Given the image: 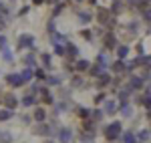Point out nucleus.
<instances>
[{
  "label": "nucleus",
  "mask_w": 151,
  "mask_h": 143,
  "mask_svg": "<svg viewBox=\"0 0 151 143\" xmlns=\"http://www.w3.org/2000/svg\"><path fill=\"white\" fill-rule=\"evenodd\" d=\"M121 133H123V125H121V121H113L111 125L105 127V137H107L109 141H115Z\"/></svg>",
  "instance_id": "obj_1"
},
{
  "label": "nucleus",
  "mask_w": 151,
  "mask_h": 143,
  "mask_svg": "<svg viewBox=\"0 0 151 143\" xmlns=\"http://www.w3.org/2000/svg\"><path fill=\"white\" fill-rule=\"evenodd\" d=\"M121 115H123V117H131V115H133L131 107H129V105H121Z\"/></svg>",
  "instance_id": "obj_22"
},
{
  "label": "nucleus",
  "mask_w": 151,
  "mask_h": 143,
  "mask_svg": "<svg viewBox=\"0 0 151 143\" xmlns=\"http://www.w3.org/2000/svg\"><path fill=\"white\" fill-rule=\"evenodd\" d=\"M63 8H65L63 4H57V8H55V12H52V16H57V14H58L60 10H63Z\"/></svg>",
  "instance_id": "obj_33"
},
{
  "label": "nucleus",
  "mask_w": 151,
  "mask_h": 143,
  "mask_svg": "<svg viewBox=\"0 0 151 143\" xmlns=\"http://www.w3.org/2000/svg\"><path fill=\"white\" fill-rule=\"evenodd\" d=\"M55 55H58V57H67V47L57 45V47H55Z\"/></svg>",
  "instance_id": "obj_21"
},
{
  "label": "nucleus",
  "mask_w": 151,
  "mask_h": 143,
  "mask_svg": "<svg viewBox=\"0 0 151 143\" xmlns=\"http://www.w3.org/2000/svg\"><path fill=\"white\" fill-rule=\"evenodd\" d=\"M125 69H127V65H125L123 60H119V59H117V63L111 65V71H115V73H123Z\"/></svg>",
  "instance_id": "obj_10"
},
{
  "label": "nucleus",
  "mask_w": 151,
  "mask_h": 143,
  "mask_svg": "<svg viewBox=\"0 0 151 143\" xmlns=\"http://www.w3.org/2000/svg\"><path fill=\"white\" fill-rule=\"evenodd\" d=\"M32 42H35V36L22 34L20 38H18V48H30V47H32Z\"/></svg>",
  "instance_id": "obj_3"
},
{
  "label": "nucleus",
  "mask_w": 151,
  "mask_h": 143,
  "mask_svg": "<svg viewBox=\"0 0 151 143\" xmlns=\"http://www.w3.org/2000/svg\"><path fill=\"white\" fill-rule=\"evenodd\" d=\"M32 2H35V4H42L45 0H32Z\"/></svg>",
  "instance_id": "obj_34"
},
{
  "label": "nucleus",
  "mask_w": 151,
  "mask_h": 143,
  "mask_svg": "<svg viewBox=\"0 0 151 143\" xmlns=\"http://www.w3.org/2000/svg\"><path fill=\"white\" fill-rule=\"evenodd\" d=\"M89 2H91V4H95V2H97V0H89Z\"/></svg>",
  "instance_id": "obj_35"
},
{
  "label": "nucleus",
  "mask_w": 151,
  "mask_h": 143,
  "mask_svg": "<svg viewBox=\"0 0 151 143\" xmlns=\"http://www.w3.org/2000/svg\"><path fill=\"white\" fill-rule=\"evenodd\" d=\"M40 95H42V101H45V103H47V105H52V103H55V99H52V95H50V93H48L47 89H45V91H42V93H40Z\"/></svg>",
  "instance_id": "obj_18"
},
{
  "label": "nucleus",
  "mask_w": 151,
  "mask_h": 143,
  "mask_svg": "<svg viewBox=\"0 0 151 143\" xmlns=\"http://www.w3.org/2000/svg\"><path fill=\"white\" fill-rule=\"evenodd\" d=\"M36 133H40V135H45V133H50V127H48V125H40V127H38V129H36Z\"/></svg>",
  "instance_id": "obj_26"
},
{
  "label": "nucleus",
  "mask_w": 151,
  "mask_h": 143,
  "mask_svg": "<svg viewBox=\"0 0 151 143\" xmlns=\"http://www.w3.org/2000/svg\"><path fill=\"white\" fill-rule=\"evenodd\" d=\"M91 20H93L91 12H81V14H79V22H81V24H89Z\"/></svg>",
  "instance_id": "obj_13"
},
{
  "label": "nucleus",
  "mask_w": 151,
  "mask_h": 143,
  "mask_svg": "<svg viewBox=\"0 0 151 143\" xmlns=\"http://www.w3.org/2000/svg\"><path fill=\"white\" fill-rule=\"evenodd\" d=\"M35 103H36V95H35V93H28V95L22 99V105H24V107H30V105H35Z\"/></svg>",
  "instance_id": "obj_11"
},
{
  "label": "nucleus",
  "mask_w": 151,
  "mask_h": 143,
  "mask_svg": "<svg viewBox=\"0 0 151 143\" xmlns=\"http://www.w3.org/2000/svg\"><path fill=\"white\" fill-rule=\"evenodd\" d=\"M4 48H6V36L0 34V50H4Z\"/></svg>",
  "instance_id": "obj_30"
},
{
  "label": "nucleus",
  "mask_w": 151,
  "mask_h": 143,
  "mask_svg": "<svg viewBox=\"0 0 151 143\" xmlns=\"http://www.w3.org/2000/svg\"><path fill=\"white\" fill-rule=\"evenodd\" d=\"M115 50H117V59L119 60L127 59V55H129V47L127 45H119V47H115Z\"/></svg>",
  "instance_id": "obj_6"
},
{
  "label": "nucleus",
  "mask_w": 151,
  "mask_h": 143,
  "mask_svg": "<svg viewBox=\"0 0 151 143\" xmlns=\"http://www.w3.org/2000/svg\"><path fill=\"white\" fill-rule=\"evenodd\" d=\"M24 65H26V67H30V69H32V67H36L35 57H32V55H26V57H24Z\"/></svg>",
  "instance_id": "obj_19"
},
{
  "label": "nucleus",
  "mask_w": 151,
  "mask_h": 143,
  "mask_svg": "<svg viewBox=\"0 0 151 143\" xmlns=\"http://www.w3.org/2000/svg\"><path fill=\"white\" fill-rule=\"evenodd\" d=\"M48 143H50V141H48Z\"/></svg>",
  "instance_id": "obj_36"
},
{
  "label": "nucleus",
  "mask_w": 151,
  "mask_h": 143,
  "mask_svg": "<svg viewBox=\"0 0 151 143\" xmlns=\"http://www.w3.org/2000/svg\"><path fill=\"white\" fill-rule=\"evenodd\" d=\"M119 137H123V143H137V137H135L133 131H125V133H121Z\"/></svg>",
  "instance_id": "obj_8"
},
{
  "label": "nucleus",
  "mask_w": 151,
  "mask_h": 143,
  "mask_svg": "<svg viewBox=\"0 0 151 143\" xmlns=\"http://www.w3.org/2000/svg\"><path fill=\"white\" fill-rule=\"evenodd\" d=\"M12 115H14L12 109H2V111H0V121H8Z\"/></svg>",
  "instance_id": "obj_17"
},
{
  "label": "nucleus",
  "mask_w": 151,
  "mask_h": 143,
  "mask_svg": "<svg viewBox=\"0 0 151 143\" xmlns=\"http://www.w3.org/2000/svg\"><path fill=\"white\" fill-rule=\"evenodd\" d=\"M10 141H12L10 133H4V131H0V143H10Z\"/></svg>",
  "instance_id": "obj_23"
},
{
  "label": "nucleus",
  "mask_w": 151,
  "mask_h": 143,
  "mask_svg": "<svg viewBox=\"0 0 151 143\" xmlns=\"http://www.w3.org/2000/svg\"><path fill=\"white\" fill-rule=\"evenodd\" d=\"M119 105H117V101H105V109H103V115H113Z\"/></svg>",
  "instance_id": "obj_5"
},
{
  "label": "nucleus",
  "mask_w": 151,
  "mask_h": 143,
  "mask_svg": "<svg viewBox=\"0 0 151 143\" xmlns=\"http://www.w3.org/2000/svg\"><path fill=\"white\" fill-rule=\"evenodd\" d=\"M105 47L111 48V50L117 47V40H115V36H113V34H107V38H105Z\"/></svg>",
  "instance_id": "obj_14"
},
{
  "label": "nucleus",
  "mask_w": 151,
  "mask_h": 143,
  "mask_svg": "<svg viewBox=\"0 0 151 143\" xmlns=\"http://www.w3.org/2000/svg\"><path fill=\"white\" fill-rule=\"evenodd\" d=\"M40 59H42V65H45V67H48V65H50V55H42Z\"/></svg>",
  "instance_id": "obj_28"
},
{
  "label": "nucleus",
  "mask_w": 151,
  "mask_h": 143,
  "mask_svg": "<svg viewBox=\"0 0 151 143\" xmlns=\"http://www.w3.org/2000/svg\"><path fill=\"white\" fill-rule=\"evenodd\" d=\"M101 101H105V93H97V97H95V103H101Z\"/></svg>",
  "instance_id": "obj_31"
},
{
  "label": "nucleus",
  "mask_w": 151,
  "mask_h": 143,
  "mask_svg": "<svg viewBox=\"0 0 151 143\" xmlns=\"http://www.w3.org/2000/svg\"><path fill=\"white\" fill-rule=\"evenodd\" d=\"M73 139V131H70L69 127H63L60 131H58V141L60 143H69Z\"/></svg>",
  "instance_id": "obj_4"
},
{
  "label": "nucleus",
  "mask_w": 151,
  "mask_h": 143,
  "mask_svg": "<svg viewBox=\"0 0 151 143\" xmlns=\"http://www.w3.org/2000/svg\"><path fill=\"white\" fill-rule=\"evenodd\" d=\"M107 16H109V10H99V20L101 22H107Z\"/></svg>",
  "instance_id": "obj_27"
},
{
  "label": "nucleus",
  "mask_w": 151,
  "mask_h": 143,
  "mask_svg": "<svg viewBox=\"0 0 151 143\" xmlns=\"http://www.w3.org/2000/svg\"><path fill=\"white\" fill-rule=\"evenodd\" d=\"M73 81H75V83H73L75 87H81V85H83V79H81V77H75Z\"/></svg>",
  "instance_id": "obj_32"
},
{
  "label": "nucleus",
  "mask_w": 151,
  "mask_h": 143,
  "mask_svg": "<svg viewBox=\"0 0 151 143\" xmlns=\"http://www.w3.org/2000/svg\"><path fill=\"white\" fill-rule=\"evenodd\" d=\"M35 121H36V123H45V121H47V111L38 107L35 111Z\"/></svg>",
  "instance_id": "obj_9"
},
{
  "label": "nucleus",
  "mask_w": 151,
  "mask_h": 143,
  "mask_svg": "<svg viewBox=\"0 0 151 143\" xmlns=\"http://www.w3.org/2000/svg\"><path fill=\"white\" fill-rule=\"evenodd\" d=\"M77 111H79V115H81L83 119H89V115H91V111H89V109H85V107H79Z\"/></svg>",
  "instance_id": "obj_25"
},
{
  "label": "nucleus",
  "mask_w": 151,
  "mask_h": 143,
  "mask_svg": "<svg viewBox=\"0 0 151 143\" xmlns=\"http://www.w3.org/2000/svg\"><path fill=\"white\" fill-rule=\"evenodd\" d=\"M6 83L16 89V87H22L24 81H22V77H20L18 73H10V75H6Z\"/></svg>",
  "instance_id": "obj_2"
},
{
  "label": "nucleus",
  "mask_w": 151,
  "mask_h": 143,
  "mask_svg": "<svg viewBox=\"0 0 151 143\" xmlns=\"http://www.w3.org/2000/svg\"><path fill=\"white\" fill-rule=\"evenodd\" d=\"M141 87H143V79H141V77H131L129 89H141Z\"/></svg>",
  "instance_id": "obj_12"
},
{
  "label": "nucleus",
  "mask_w": 151,
  "mask_h": 143,
  "mask_svg": "<svg viewBox=\"0 0 151 143\" xmlns=\"http://www.w3.org/2000/svg\"><path fill=\"white\" fill-rule=\"evenodd\" d=\"M20 77H22V81H24V83H26V81H30V79L35 77V71H32V69L28 67L26 71H22V73H20Z\"/></svg>",
  "instance_id": "obj_16"
},
{
  "label": "nucleus",
  "mask_w": 151,
  "mask_h": 143,
  "mask_svg": "<svg viewBox=\"0 0 151 143\" xmlns=\"http://www.w3.org/2000/svg\"><path fill=\"white\" fill-rule=\"evenodd\" d=\"M45 79L48 81V85H58V83H60V81H58L57 77H45Z\"/></svg>",
  "instance_id": "obj_29"
},
{
  "label": "nucleus",
  "mask_w": 151,
  "mask_h": 143,
  "mask_svg": "<svg viewBox=\"0 0 151 143\" xmlns=\"http://www.w3.org/2000/svg\"><path fill=\"white\" fill-rule=\"evenodd\" d=\"M4 103H6V109H16L18 99H16L14 95H6V97H4Z\"/></svg>",
  "instance_id": "obj_7"
},
{
  "label": "nucleus",
  "mask_w": 151,
  "mask_h": 143,
  "mask_svg": "<svg viewBox=\"0 0 151 143\" xmlns=\"http://www.w3.org/2000/svg\"><path fill=\"white\" fill-rule=\"evenodd\" d=\"M89 67H91V63H89V60H85V59L77 60V71H89Z\"/></svg>",
  "instance_id": "obj_15"
},
{
  "label": "nucleus",
  "mask_w": 151,
  "mask_h": 143,
  "mask_svg": "<svg viewBox=\"0 0 151 143\" xmlns=\"http://www.w3.org/2000/svg\"><path fill=\"white\" fill-rule=\"evenodd\" d=\"M135 137H137V141H147V139H149V131H147V129H143V131H139Z\"/></svg>",
  "instance_id": "obj_20"
},
{
  "label": "nucleus",
  "mask_w": 151,
  "mask_h": 143,
  "mask_svg": "<svg viewBox=\"0 0 151 143\" xmlns=\"http://www.w3.org/2000/svg\"><path fill=\"white\" fill-rule=\"evenodd\" d=\"M67 55H70V57H77V55H79V48L75 47V45H69V47H67Z\"/></svg>",
  "instance_id": "obj_24"
}]
</instances>
